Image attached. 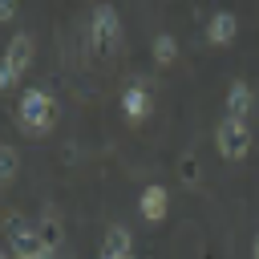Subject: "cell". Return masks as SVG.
Masks as SVG:
<instances>
[{"label":"cell","instance_id":"obj_2","mask_svg":"<svg viewBox=\"0 0 259 259\" xmlns=\"http://www.w3.org/2000/svg\"><path fill=\"white\" fill-rule=\"evenodd\" d=\"M89 40H93L97 57H113L117 53V45H121V20H117L113 4H97L89 12Z\"/></svg>","mask_w":259,"mask_h":259},{"label":"cell","instance_id":"obj_11","mask_svg":"<svg viewBox=\"0 0 259 259\" xmlns=\"http://www.w3.org/2000/svg\"><path fill=\"white\" fill-rule=\"evenodd\" d=\"M150 49H154V65H158V69H166V65L178 61V40H174L170 32H158Z\"/></svg>","mask_w":259,"mask_h":259},{"label":"cell","instance_id":"obj_16","mask_svg":"<svg viewBox=\"0 0 259 259\" xmlns=\"http://www.w3.org/2000/svg\"><path fill=\"white\" fill-rule=\"evenodd\" d=\"M36 259H65V255H57V251H49V247H45V251H40Z\"/></svg>","mask_w":259,"mask_h":259},{"label":"cell","instance_id":"obj_13","mask_svg":"<svg viewBox=\"0 0 259 259\" xmlns=\"http://www.w3.org/2000/svg\"><path fill=\"white\" fill-rule=\"evenodd\" d=\"M16 170H20V154H16V146H0V182H12L16 178Z\"/></svg>","mask_w":259,"mask_h":259},{"label":"cell","instance_id":"obj_14","mask_svg":"<svg viewBox=\"0 0 259 259\" xmlns=\"http://www.w3.org/2000/svg\"><path fill=\"white\" fill-rule=\"evenodd\" d=\"M198 174H202V170H198L194 158H178V178H182V182H198Z\"/></svg>","mask_w":259,"mask_h":259},{"label":"cell","instance_id":"obj_15","mask_svg":"<svg viewBox=\"0 0 259 259\" xmlns=\"http://www.w3.org/2000/svg\"><path fill=\"white\" fill-rule=\"evenodd\" d=\"M12 16H16V4L4 0V4H0V20H12Z\"/></svg>","mask_w":259,"mask_h":259},{"label":"cell","instance_id":"obj_5","mask_svg":"<svg viewBox=\"0 0 259 259\" xmlns=\"http://www.w3.org/2000/svg\"><path fill=\"white\" fill-rule=\"evenodd\" d=\"M214 150H219L227 162L247 158V150H251V130H247V121H231V117H223V121L214 125Z\"/></svg>","mask_w":259,"mask_h":259},{"label":"cell","instance_id":"obj_7","mask_svg":"<svg viewBox=\"0 0 259 259\" xmlns=\"http://www.w3.org/2000/svg\"><path fill=\"white\" fill-rule=\"evenodd\" d=\"M235 32H239L235 12H210V20H206V40L210 45H231Z\"/></svg>","mask_w":259,"mask_h":259},{"label":"cell","instance_id":"obj_3","mask_svg":"<svg viewBox=\"0 0 259 259\" xmlns=\"http://www.w3.org/2000/svg\"><path fill=\"white\" fill-rule=\"evenodd\" d=\"M32 36L28 32H16L12 40H8V49H4V61H0V89L4 93H12L16 85H20V77H24V69L32 65Z\"/></svg>","mask_w":259,"mask_h":259},{"label":"cell","instance_id":"obj_18","mask_svg":"<svg viewBox=\"0 0 259 259\" xmlns=\"http://www.w3.org/2000/svg\"><path fill=\"white\" fill-rule=\"evenodd\" d=\"M0 259H16V255H12V251H4V255H0Z\"/></svg>","mask_w":259,"mask_h":259},{"label":"cell","instance_id":"obj_1","mask_svg":"<svg viewBox=\"0 0 259 259\" xmlns=\"http://www.w3.org/2000/svg\"><path fill=\"white\" fill-rule=\"evenodd\" d=\"M16 121H20V130L28 138H45L53 130V121H57V101L45 89H28L16 101Z\"/></svg>","mask_w":259,"mask_h":259},{"label":"cell","instance_id":"obj_17","mask_svg":"<svg viewBox=\"0 0 259 259\" xmlns=\"http://www.w3.org/2000/svg\"><path fill=\"white\" fill-rule=\"evenodd\" d=\"M251 259H259V235H255V243H251Z\"/></svg>","mask_w":259,"mask_h":259},{"label":"cell","instance_id":"obj_12","mask_svg":"<svg viewBox=\"0 0 259 259\" xmlns=\"http://www.w3.org/2000/svg\"><path fill=\"white\" fill-rule=\"evenodd\" d=\"M36 231H40V243H45L49 251H61V243H65V231H61V223H57L53 214H45V219L36 223Z\"/></svg>","mask_w":259,"mask_h":259},{"label":"cell","instance_id":"obj_4","mask_svg":"<svg viewBox=\"0 0 259 259\" xmlns=\"http://www.w3.org/2000/svg\"><path fill=\"white\" fill-rule=\"evenodd\" d=\"M4 239H8V251H12L16 259H36V255L45 251L36 223L24 219V214H8V219H4Z\"/></svg>","mask_w":259,"mask_h":259},{"label":"cell","instance_id":"obj_8","mask_svg":"<svg viewBox=\"0 0 259 259\" xmlns=\"http://www.w3.org/2000/svg\"><path fill=\"white\" fill-rule=\"evenodd\" d=\"M166 210H170V194H166L158 182L146 186V190H142V219H146V223H162Z\"/></svg>","mask_w":259,"mask_h":259},{"label":"cell","instance_id":"obj_10","mask_svg":"<svg viewBox=\"0 0 259 259\" xmlns=\"http://www.w3.org/2000/svg\"><path fill=\"white\" fill-rule=\"evenodd\" d=\"M247 113H251V85L247 81H235L227 89V117L231 121H247Z\"/></svg>","mask_w":259,"mask_h":259},{"label":"cell","instance_id":"obj_9","mask_svg":"<svg viewBox=\"0 0 259 259\" xmlns=\"http://www.w3.org/2000/svg\"><path fill=\"white\" fill-rule=\"evenodd\" d=\"M121 113H125L130 121H146V113H150V93H146L142 85H125V89H121Z\"/></svg>","mask_w":259,"mask_h":259},{"label":"cell","instance_id":"obj_6","mask_svg":"<svg viewBox=\"0 0 259 259\" xmlns=\"http://www.w3.org/2000/svg\"><path fill=\"white\" fill-rule=\"evenodd\" d=\"M101 259H134V235L125 227H109L101 239Z\"/></svg>","mask_w":259,"mask_h":259}]
</instances>
